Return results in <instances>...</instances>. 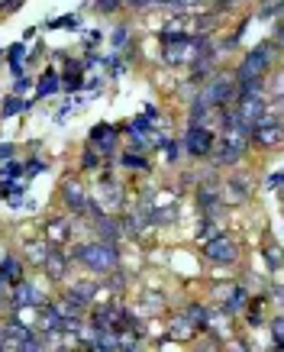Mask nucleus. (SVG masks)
I'll list each match as a JSON object with an SVG mask.
<instances>
[{"label": "nucleus", "mask_w": 284, "mask_h": 352, "mask_svg": "<svg viewBox=\"0 0 284 352\" xmlns=\"http://www.w3.org/2000/svg\"><path fill=\"white\" fill-rule=\"evenodd\" d=\"M72 258H78L85 268H91L94 275H107L120 268V252H116L113 243H85V245H74L72 249Z\"/></svg>", "instance_id": "1"}, {"label": "nucleus", "mask_w": 284, "mask_h": 352, "mask_svg": "<svg viewBox=\"0 0 284 352\" xmlns=\"http://www.w3.org/2000/svg\"><path fill=\"white\" fill-rule=\"evenodd\" d=\"M274 55H278V45H274V43L255 45L252 52H249L239 65H236V75H232V81H236V85H245V81H265L268 68L274 65Z\"/></svg>", "instance_id": "2"}, {"label": "nucleus", "mask_w": 284, "mask_h": 352, "mask_svg": "<svg viewBox=\"0 0 284 352\" xmlns=\"http://www.w3.org/2000/svg\"><path fill=\"white\" fill-rule=\"evenodd\" d=\"M236 94V81L230 75H210L207 78V85L200 87V100L207 104V107H226Z\"/></svg>", "instance_id": "3"}, {"label": "nucleus", "mask_w": 284, "mask_h": 352, "mask_svg": "<svg viewBox=\"0 0 284 352\" xmlns=\"http://www.w3.org/2000/svg\"><path fill=\"white\" fill-rule=\"evenodd\" d=\"M204 256L210 258V262H217V265H232V262L239 258V245H236L232 236L217 233L213 239L204 243Z\"/></svg>", "instance_id": "4"}, {"label": "nucleus", "mask_w": 284, "mask_h": 352, "mask_svg": "<svg viewBox=\"0 0 284 352\" xmlns=\"http://www.w3.org/2000/svg\"><path fill=\"white\" fill-rule=\"evenodd\" d=\"M213 146H217V136L207 126H188V133H184V152L188 155L204 159V155L213 152Z\"/></svg>", "instance_id": "5"}, {"label": "nucleus", "mask_w": 284, "mask_h": 352, "mask_svg": "<svg viewBox=\"0 0 284 352\" xmlns=\"http://www.w3.org/2000/svg\"><path fill=\"white\" fill-rule=\"evenodd\" d=\"M45 294L36 285H26V281H17L10 291V304L17 310H26V307H45Z\"/></svg>", "instance_id": "6"}, {"label": "nucleus", "mask_w": 284, "mask_h": 352, "mask_svg": "<svg viewBox=\"0 0 284 352\" xmlns=\"http://www.w3.org/2000/svg\"><path fill=\"white\" fill-rule=\"evenodd\" d=\"M62 201L68 204V210H74V214H85L87 210V188L78 178H65L62 182Z\"/></svg>", "instance_id": "7"}, {"label": "nucleus", "mask_w": 284, "mask_h": 352, "mask_svg": "<svg viewBox=\"0 0 284 352\" xmlns=\"http://www.w3.org/2000/svg\"><path fill=\"white\" fill-rule=\"evenodd\" d=\"M68 262H72V258L65 256L58 245H55V249H49V252H45V258H43V268H45V275H49V281H65L68 268H72Z\"/></svg>", "instance_id": "8"}, {"label": "nucleus", "mask_w": 284, "mask_h": 352, "mask_svg": "<svg viewBox=\"0 0 284 352\" xmlns=\"http://www.w3.org/2000/svg\"><path fill=\"white\" fill-rule=\"evenodd\" d=\"M72 307H78V310H87L91 304H94V298H97V288L91 285V281H78V285H72V288L62 294Z\"/></svg>", "instance_id": "9"}, {"label": "nucleus", "mask_w": 284, "mask_h": 352, "mask_svg": "<svg viewBox=\"0 0 284 352\" xmlns=\"http://www.w3.org/2000/svg\"><path fill=\"white\" fill-rule=\"evenodd\" d=\"M91 146H94L100 155H113L116 152V129L107 126V123H97L94 129H91Z\"/></svg>", "instance_id": "10"}, {"label": "nucleus", "mask_w": 284, "mask_h": 352, "mask_svg": "<svg viewBox=\"0 0 284 352\" xmlns=\"http://www.w3.org/2000/svg\"><path fill=\"white\" fill-rule=\"evenodd\" d=\"M94 220V230H97V236L104 239V243H120L123 239V226H120V220L116 217H107V214H97V217H91Z\"/></svg>", "instance_id": "11"}, {"label": "nucleus", "mask_w": 284, "mask_h": 352, "mask_svg": "<svg viewBox=\"0 0 284 352\" xmlns=\"http://www.w3.org/2000/svg\"><path fill=\"white\" fill-rule=\"evenodd\" d=\"M97 204L100 207H110V210H120L123 207V188L110 178H104V184L97 188Z\"/></svg>", "instance_id": "12"}, {"label": "nucleus", "mask_w": 284, "mask_h": 352, "mask_svg": "<svg viewBox=\"0 0 284 352\" xmlns=\"http://www.w3.org/2000/svg\"><path fill=\"white\" fill-rule=\"evenodd\" d=\"M197 204L204 210V217H217V210H220V188L217 184H200Z\"/></svg>", "instance_id": "13"}, {"label": "nucleus", "mask_w": 284, "mask_h": 352, "mask_svg": "<svg viewBox=\"0 0 284 352\" xmlns=\"http://www.w3.org/2000/svg\"><path fill=\"white\" fill-rule=\"evenodd\" d=\"M72 239V226H68V220L65 217H58V220H49L45 223V243L49 245H65Z\"/></svg>", "instance_id": "14"}, {"label": "nucleus", "mask_w": 284, "mask_h": 352, "mask_svg": "<svg viewBox=\"0 0 284 352\" xmlns=\"http://www.w3.org/2000/svg\"><path fill=\"white\" fill-rule=\"evenodd\" d=\"M23 258L17 256H3L0 258V278L7 281V285H17V281H23Z\"/></svg>", "instance_id": "15"}, {"label": "nucleus", "mask_w": 284, "mask_h": 352, "mask_svg": "<svg viewBox=\"0 0 284 352\" xmlns=\"http://www.w3.org/2000/svg\"><path fill=\"white\" fill-rule=\"evenodd\" d=\"M223 188H226V191H220V197H226L230 204H242L249 197V182H245V178H230Z\"/></svg>", "instance_id": "16"}, {"label": "nucleus", "mask_w": 284, "mask_h": 352, "mask_svg": "<svg viewBox=\"0 0 284 352\" xmlns=\"http://www.w3.org/2000/svg\"><path fill=\"white\" fill-rule=\"evenodd\" d=\"M245 304H249V294H245V288H230V294H226V304H223V314H226V317H232V314H239Z\"/></svg>", "instance_id": "17"}, {"label": "nucleus", "mask_w": 284, "mask_h": 352, "mask_svg": "<svg viewBox=\"0 0 284 352\" xmlns=\"http://www.w3.org/2000/svg\"><path fill=\"white\" fill-rule=\"evenodd\" d=\"M120 165H123V168H129V171H146L149 168L146 155H142V152H133V149L120 155Z\"/></svg>", "instance_id": "18"}, {"label": "nucleus", "mask_w": 284, "mask_h": 352, "mask_svg": "<svg viewBox=\"0 0 284 352\" xmlns=\"http://www.w3.org/2000/svg\"><path fill=\"white\" fill-rule=\"evenodd\" d=\"M58 85H62V78L55 75L52 68L43 75V81H39V87H36V97H49V94H55L58 91Z\"/></svg>", "instance_id": "19"}, {"label": "nucleus", "mask_w": 284, "mask_h": 352, "mask_svg": "<svg viewBox=\"0 0 284 352\" xmlns=\"http://www.w3.org/2000/svg\"><path fill=\"white\" fill-rule=\"evenodd\" d=\"M45 252H49V245H45V239H36V243H26V262L30 265H43V258Z\"/></svg>", "instance_id": "20"}, {"label": "nucleus", "mask_w": 284, "mask_h": 352, "mask_svg": "<svg viewBox=\"0 0 284 352\" xmlns=\"http://www.w3.org/2000/svg\"><path fill=\"white\" fill-rule=\"evenodd\" d=\"M184 317L190 320V327H194V330H204V327H207V307H200V304H190Z\"/></svg>", "instance_id": "21"}, {"label": "nucleus", "mask_w": 284, "mask_h": 352, "mask_svg": "<svg viewBox=\"0 0 284 352\" xmlns=\"http://www.w3.org/2000/svg\"><path fill=\"white\" fill-rule=\"evenodd\" d=\"M20 110H26V104L20 100V94L3 97V104H0V113H3V117H13V113H20Z\"/></svg>", "instance_id": "22"}, {"label": "nucleus", "mask_w": 284, "mask_h": 352, "mask_svg": "<svg viewBox=\"0 0 284 352\" xmlns=\"http://www.w3.org/2000/svg\"><path fill=\"white\" fill-rule=\"evenodd\" d=\"M207 113H210V107H207V104L197 97V100H194V107H190V126H204Z\"/></svg>", "instance_id": "23"}, {"label": "nucleus", "mask_w": 284, "mask_h": 352, "mask_svg": "<svg viewBox=\"0 0 284 352\" xmlns=\"http://www.w3.org/2000/svg\"><path fill=\"white\" fill-rule=\"evenodd\" d=\"M272 333H274V349H284V317L272 320Z\"/></svg>", "instance_id": "24"}, {"label": "nucleus", "mask_w": 284, "mask_h": 352, "mask_svg": "<svg viewBox=\"0 0 284 352\" xmlns=\"http://www.w3.org/2000/svg\"><path fill=\"white\" fill-rule=\"evenodd\" d=\"M100 159H104V155H100V152H97L94 146H87L85 159H81V168H97V165H100Z\"/></svg>", "instance_id": "25"}, {"label": "nucleus", "mask_w": 284, "mask_h": 352, "mask_svg": "<svg viewBox=\"0 0 284 352\" xmlns=\"http://www.w3.org/2000/svg\"><path fill=\"white\" fill-rule=\"evenodd\" d=\"M220 233V230H217V226L210 223V217H204V223H200V233H197V239L200 243H207V239H213V236Z\"/></svg>", "instance_id": "26"}, {"label": "nucleus", "mask_w": 284, "mask_h": 352, "mask_svg": "<svg viewBox=\"0 0 284 352\" xmlns=\"http://www.w3.org/2000/svg\"><path fill=\"white\" fill-rule=\"evenodd\" d=\"M23 175V165H17V162H7V165H3V171H0V178H7V182H13V178H20Z\"/></svg>", "instance_id": "27"}, {"label": "nucleus", "mask_w": 284, "mask_h": 352, "mask_svg": "<svg viewBox=\"0 0 284 352\" xmlns=\"http://www.w3.org/2000/svg\"><path fill=\"white\" fill-rule=\"evenodd\" d=\"M120 3H123V0H94V10L97 13H116Z\"/></svg>", "instance_id": "28"}, {"label": "nucleus", "mask_w": 284, "mask_h": 352, "mask_svg": "<svg viewBox=\"0 0 284 352\" xmlns=\"http://www.w3.org/2000/svg\"><path fill=\"white\" fill-rule=\"evenodd\" d=\"M39 171H45V162H39V159H30L26 165H23V175H39Z\"/></svg>", "instance_id": "29"}, {"label": "nucleus", "mask_w": 284, "mask_h": 352, "mask_svg": "<svg viewBox=\"0 0 284 352\" xmlns=\"http://www.w3.org/2000/svg\"><path fill=\"white\" fill-rule=\"evenodd\" d=\"M127 32H129V30H127V26H120V30H116V32H113V36H110V43H113V45H116V49H120V45H127V39H129Z\"/></svg>", "instance_id": "30"}, {"label": "nucleus", "mask_w": 284, "mask_h": 352, "mask_svg": "<svg viewBox=\"0 0 284 352\" xmlns=\"http://www.w3.org/2000/svg\"><path fill=\"white\" fill-rule=\"evenodd\" d=\"M30 85H32V81H30V78H17V85H13V94H26V91H30Z\"/></svg>", "instance_id": "31"}, {"label": "nucleus", "mask_w": 284, "mask_h": 352, "mask_svg": "<svg viewBox=\"0 0 284 352\" xmlns=\"http://www.w3.org/2000/svg\"><path fill=\"white\" fill-rule=\"evenodd\" d=\"M65 87H68V91H81V87H85V81L74 75V72H68V85H65Z\"/></svg>", "instance_id": "32"}, {"label": "nucleus", "mask_w": 284, "mask_h": 352, "mask_svg": "<svg viewBox=\"0 0 284 352\" xmlns=\"http://www.w3.org/2000/svg\"><path fill=\"white\" fill-rule=\"evenodd\" d=\"M13 155H17V149H13L10 142H0V159H3V162H10Z\"/></svg>", "instance_id": "33"}, {"label": "nucleus", "mask_w": 284, "mask_h": 352, "mask_svg": "<svg viewBox=\"0 0 284 352\" xmlns=\"http://www.w3.org/2000/svg\"><path fill=\"white\" fill-rule=\"evenodd\" d=\"M127 3H129V10H149L152 0H127Z\"/></svg>", "instance_id": "34"}, {"label": "nucleus", "mask_w": 284, "mask_h": 352, "mask_svg": "<svg viewBox=\"0 0 284 352\" xmlns=\"http://www.w3.org/2000/svg\"><path fill=\"white\" fill-rule=\"evenodd\" d=\"M23 52H26L23 45H13V49H10V62H23Z\"/></svg>", "instance_id": "35"}, {"label": "nucleus", "mask_w": 284, "mask_h": 352, "mask_svg": "<svg viewBox=\"0 0 284 352\" xmlns=\"http://www.w3.org/2000/svg\"><path fill=\"white\" fill-rule=\"evenodd\" d=\"M0 3L7 7V13H17V10H20V3H23V0H0Z\"/></svg>", "instance_id": "36"}, {"label": "nucleus", "mask_w": 284, "mask_h": 352, "mask_svg": "<svg viewBox=\"0 0 284 352\" xmlns=\"http://www.w3.org/2000/svg\"><path fill=\"white\" fill-rule=\"evenodd\" d=\"M268 188H272V191H278V188H281V175H272V178H268Z\"/></svg>", "instance_id": "37"}]
</instances>
